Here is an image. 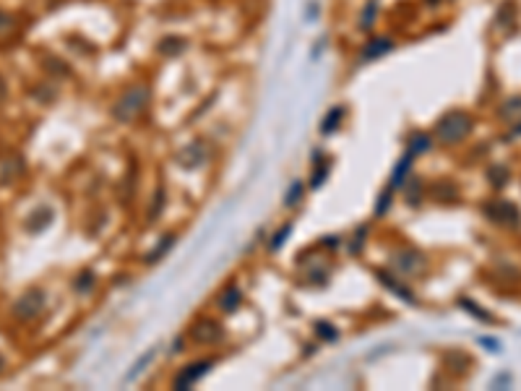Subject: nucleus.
<instances>
[{
	"instance_id": "7",
	"label": "nucleus",
	"mask_w": 521,
	"mask_h": 391,
	"mask_svg": "<svg viewBox=\"0 0 521 391\" xmlns=\"http://www.w3.org/2000/svg\"><path fill=\"white\" fill-rule=\"evenodd\" d=\"M488 177L492 180V186L495 188H503L506 186V180H508V170L506 167H490V173H488Z\"/></svg>"
},
{
	"instance_id": "5",
	"label": "nucleus",
	"mask_w": 521,
	"mask_h": 391,
	"mask_svg": "<svg viewBox=\"0 0 521 391\" xmlns=\"http://www.w3.org/2000/svg\"><path fill=\"white\" fill-rule=\"evenodd\" d=\"M501 120L511 125V136H519L521 134V97H513L508 102L501 107Z\"/></svg>"
},
{
	"instance_id": "1",
	"label": "nucleus",
	"mask_w": 521,
	"mask_h": 391,
	"mask_svg": "<svg viewBox=\"0 0 521 391\" xmlns=\"http://www.w3.org/2000/svg\"><path fill=\"white\" fill-rule=\"evenodd\" d=\"M472 131V118L467 113H451L438 123L435 134L443 144H459L461 138H467Z\"/></svg>"
},
{
	"instance_id": "2",
	"label": "nucleus",
	"mask_w": 521,
	"mask_h": 391,
	"mask_svg": "<svg viewBox=\"0 0 521 391\" xmlns=\"http://www.w3.org/2000/svg\"><path fill=\"white\" fill-rule=\"evenodd\" d=\"M485 216H488L490 222L503 225V227H519V222H521L519 206L511 204V201H503V198L490 201V204L485 206Z\"/></svg>"
},
{
	"instance_id": "4",
	"label": "nucleus",
	"mask_w": 521,
	"mask_h": 391,
	"mask_svg": "<svg viewBox=\"0 0 521 391\" xmlns=\"http://www.w3.org/2000/svg\"><path fill=\"white\" fill-rule=\"evenodd\" d=\"M42 292L40 289H34V292H26L24 298L16 303V308H13V313L19 316V319H31V316H37L42 310Z\"/></svg>"
},
{
	"instance_id": "6",
	"label": "nucleus",
	"mask_w": 521,
	"mask_h": 391,
	"mask_svg": "<svg viewBox=\"0 0 521 391\" xmlns=\"http://www.w3.org/2000/svg\"><path fill=\"white\" fill-rule=\"evenodd\" d=\"M206 365H209V362H201V365H188L191 371H185L183 376H180V378L175 381V386H177V389H185V386H191V383H193L195 378H198V376L206 371Z\"/></svg>"
},
{
	"instance_id": "3",
	"label": "nucleus",
	"mask_w": 521,
	"mask_h": 391,
	"mask_svg": "<svg viewBox=\"0 0 521 391\" xmlns=\"http://www.w3.org/2000/svg\"><path fill=\"white\" fill-rule=\"evenodd\" d=\"M143 104H146V89H138V92L133 89L125 97H120V102L115 104V115L120 120H131V118H136V115L141 113Z\"/></svg>"
},
{
	"instance_id": "8",
	"label": "nucleus",
	"mask_w": 521,
	"mask_h": 391,
	"mask_svg": "<svg viewBox=\"0 0 521 391\" xmlns=\"http://www.w3.org/2000/svg\"><path fill=\"white\" fill-rule=\"evenodd\" d=\"M482 344H485L488 350H492V352H498V350H501V347H498V342H495V340H482Z\"/></svg>"
},
{
	"instance_id": "9",
	"label": "nucleus",
	"mask_w": 521,
	"mask_h": 391,
	"mask_svg": "<svg viewBox=\"0 0 521 391\" xmlns=\"http://www.w3.org/2000/svg\"><path fill=\"white\" fill-rule=\"evenodd\" d=\"M0 368H3V360H0Z\"/></svg>"
}]
</instances>
